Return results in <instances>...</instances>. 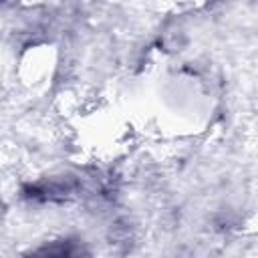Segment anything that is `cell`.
I'll return each instance as SVG.
<instances>
[{"label":"cell","instance_id":"cell-1","mask_svg":"<svg viewBox=\"0 0 258 258\" xmlns=\"http://www.w3.org/2000/svg\"><path fill=\"white\" fill-rule=\"evenodd\" d=\"M24 258H95V254L89 250V246L73 236H62V238H52L30 252L24 254Z\"/></svg>","mask_w":258,"mask_h":258}]
</instances>
